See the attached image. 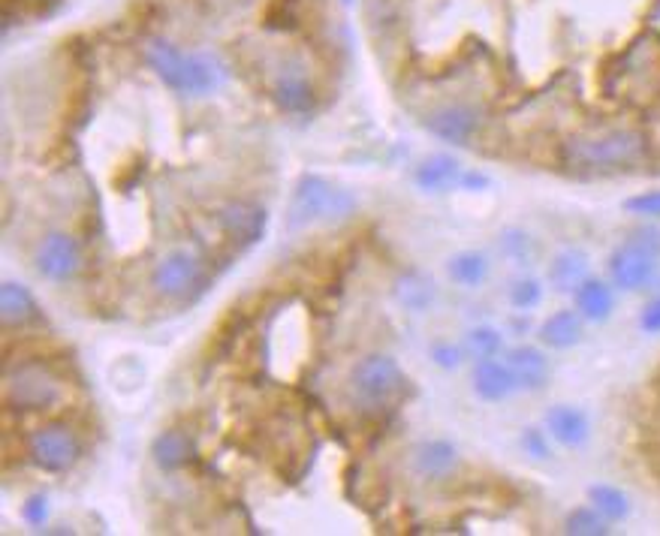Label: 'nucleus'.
Instances as JSON below:
<instances>
[{"label": "nucleus", "mask_w": 660, "mask_h": 536, "mask_svg": "<svg viewBox=\"0 0 660 536\" xmlns=\"http://www.w3.org/2000/svg\"><path fill=\"white\" fill-rule=\"evenodd\" d=\"M651 139L639 127H609L597 133H576L558 145L561 169L573 175H621L648 163Z\"/></svg>", "instance_id": "1"}, {"label": "nucleus", "mask_w": 660, "mask_h": 536, "mask_svg": "<svg viewBox=\"0 0 660 536\" xmlns=\"http://www.w3.org/2000/svg\"><path fill=\"white\" fill-rule=\"evenodd\" d=\"M356 211V196L341 190L338 184L320 175H302L293 196H290V229H305L314 223H335Z\"/></svg>", "instance_id": "2"}, {"label": "nucleus", "mask_w": 660, "mask_h": 536, "mask_svg": "<svg viewBox=\"0 0 660 536\" xmlns=\"http://www.w3.org/2000/svg\"><path fill=\"white\" fill-rule=\"evenodd\" d=\"M64 398V383L52 365L40 359H25L7 368L4 401L16 413H40Z\"/></svg>", "instance_id": "3"}, {"label": "nucleus", "mask_w": 660, "mask_h": 536, "mask_svg": "<svg viewBox=\"0 0 660 536\" xmlns=\"http://www.w3.org/2000/svg\"><path fill=\"white\" fill-rule=\"evenodd\" d=\"M347 389L362 407H383L407 392V377L392 356L368 353L350 368Z\"/></svg>", "instance_id": "4"}, {"label": "nucleus", "mask_w": 660, "mask_h": 536, "mask_svg": "<svg viewBox=\"0 0 660 536\" xmlns=\"http://www.w3.org/2000/svg\"><path fill=\"white\" fill-rule=\"evenodd\" d=\"M208 284L205 262L193 250H172L163 256L151 275V287L166 302H193Z\"/></svg>", "instance_id": "5"}, {"label": "nucleus", "mask_w": 660, "mask_h": 536, "mask_svg": "<svg viewBox=\"0 0 660 536\" xmlns=\"http://www.w3.org/2000/svg\"><path fill=\"white\" fill-rule=\"evenodd\" d=\"M28 458L46 473H67L82 458V440L64 422L43 425L28 437Z\"/></svg>", "instance_id": "6"}, {"label": "nucleus", "mask_w": 660, "mask_h": 536, "mask_svg": "<svg viewBox=\"0 0 660 536\" xmlns=\"http://www.w3.org/2000/svg\"><path fill=\"white\" fill-rule=\"evenodd\" d=\"M609 284L618 293H639L645 287H651L660 275V256L624 241L609 253Z\"/></svg>", "instance_id": "7"}, {"label": "nucleus", "mask_w": 660, "mask_h": 536, "mask_svg": "<svg viewBox=\"0 0 660 536\" xmlns=\"http://www.w3.org/2000/svg\"><path fill=\"white\" fill-rule=\"evenodd\" d=\"M269 94H272L275 106L290 112V115H308L317 106V88L311 82V73L299 61H284L272 73Z\"/></svg>", "instance_id": "8"}, {"label": "nucleus", "mask_w": 660, "mask_h": 536, "mask_svg": "<svg viewBox=\"0 0 660 536\" xmlns=\"http://www.w3.org/2000/svg\"><path fill=\"white\" fill-rule=\"evenodd\" d=\"M34 265L37 272L52 281V284H67L79 275L82 268V250H79V241L67 232H49L37 253H34Z\"/></svg>", "instance_id": "9"}, {"label": "nucleus", "mask_w": 660, "mask_h": 536, "mask_svg": "<svg viewBox=\"0 0 660 536\" xmlns=\"http://www.w3.org/2000/svg\"><path fill=\"white\" fill-rule=\"evenodd\" d=\"M425 130L447 145H471L483 127V112L471 103H450L422 118Z\"/></svg>", "instance_id": "10"}, {"label": "nucleus", "mask_w": 660, "mask_h": 536, "mask_svg": "<svg viewBox=\"0 0 660 536\" xmlns=\"http://www.w3.org/2000/svg\"><path fill=\"white\" fill-rule=\"evenodd\" d=\"M214 220H217V229L224 232L236 247H251V244H257V241L263 238L269 214H266V208L257 205V202H242V199H236V202L220 205L217 214H214Z\"/></svg>", "instance_id": "11"}, {"label": "nucleus", "mask_w": 660, "mask_h": 536, "mask_svg": "<svg viewBox=\"0 0 660 536\" xmlns=\"http://www.w3.org/2000/svg\"><path fill=\"white\" fill-rule=\"evenodd\" d=\"M142 52H145V64L154 70V76H157L169 91H175L178 97H184L190 55L181 52L175 43H169V40H163V37H151Z\"/></svg>", "instance_id": "12"}, {"label": "nucleus", "mask_w": 660, "mask_h": 536, "mask_svg": "<svg viewBox=\"0 0 660 536\" xmlns=\"http://www.w3.org/2000/svg\"><path fill=\"white\" fill-rule=\"evenodd\" d=\"M471 386H474V395H477L480 401H486V404L507 401L513 392H519L516 374H513V368L507 365V359H483V362H474Z\"/></svg>", "instance_id": "13"}, {"label": "nucleus", "mask_w": 660, "mask_h": 536, "mask_svg": "<svg viewBox=\"0 0 660 536\" xmlns=\"http://www.w3.org/2000/svg\"><path fill=\"white\" fill-rule=\"evenodd\" d=\"M465 166L453 154H431L413 169V181L425 193H453L465 181Z\"/></svg>", "instance_id": "14"}, {"label": "nucleus", "mask_w": 660, "mask_h": 536, "mask_svg": "<svg viewBox=\"0 0 660 536\" xmlns=\"http://www.w3.org/2000/svg\"><path fill=\"white\" fill-rule=\"evenodd\" d=\"M546 431L564 449H579L591 437V419L576 404H555L546 410Z\"/></svg>", "instance_id": "15"}, {"label": "nucleus", "mask_w": 660, "mask_h": 536, "mask_svg": "<svg viewBox=\"0 0 660 536\" xmlns=\"http://www.w3.org/2000/svg\"><path fill=\"white\" fill-rule=\"evenodd\" d=\"M507 365L513 368L516 374V383L522 392H543L549 386V377H552V362L549 356L540 350V347H531V344H519L513 350H507Z\"/></svg>", "instance_id": "16"}, {"label": "nucleus", "mask_w": 660, "mask_h": 536, "mask_svg": "<svg viewBox=\"0 0 660 536\" xmlns=\"http://www.w3.org/2000/svg\"><path fill=\"white\" fill-rule=\"evenodd\" d=\"M537 338L546 350H573L582 344L585 338V320L576 308H564V311H555L549 314L540 329H537Z\"/></svg>", "instance_id": "17"}, {"label": "nucleus", "mask_w": 660, "mask_h": 536, "mask_svg": "<svg viewBox=\"0 0 660 536\" xmlns=\"http://www.w3.org/2000/svg\"><path fill=\"white\" fill-rule=\"evenodd\" d=\"M151 461L163 473H175V470L190 467L196 461V440H193V434H187L181 428H169V431L157 434L154 443H151Z\"/></svg>", "instance_id": "18"}, {"label": "nucleus", "mask_w": 660, "mask_h": 536, "mask_svg": "<svg viewBox=\"0 0 660 536\" xmlns=\"http://www.w3.org/2000/svg\"><path fill=\"white\" fill-rule=\"evenodd\" d=\"M573 308L582 314L585 323H606L615 311V287L603 278H585L573 290Z\"/></svg>", "instance_id": "19"}, {"label": "nucleus", "mask_w": 660, "mask_h": 536, "mask_svg": "<svg viewBox=\"0 0 660 536\" xmlns=\"http://www.w3.org/2000/svg\"><path fill=\"white\" fill-rule=\"evenodd\" d=\"M459 467V449L450 440H425L413 452V470L422 479H444Z\"/></svg>", "instance_id": "20"}, {"label": "nucleus", "mask_w": 660, "mask_h": 536, "mask_svg": "<svg viewBox=\"0 0 660 536\" xmlns=\"http://www.w3.org/2000/svg\"><path fill=\"white\" fill-rule=\"evenodd\" d=\"M0 320H4L7 329H19L40 320V308L31 290L19 281H4V287H0Z\"/></svg>", "instance_id": "21"}, {"label": "nucleus", "mask_w": 660, "mask_h": 536, "mask_svg": "<svg viewBox=\"0 0 660 536\" xmlns=\"http://www.w3.org/2000/svg\"><path fill=\"white\" fill-rule=\"evenodd\" d=\"M392 299L398 302V308L410 314H425L437 299V287L425 272H404L392 284Z\"/></svg>", "instance_id": "22"}, {"label": "nucleus", "mask_w": 660, "mask_h": 536, "mask_svg": "<svg viewBox=\"0 0 660 536\" xmlns=\"http://www.w3.org/2000/svg\"><path fill=\"white\" fill-rule=\"evenodd\" d=\"M224 82H227L224 64H220L214 55H208V52H196V55H190L184 97H208V94H214Z\"/></svg>", "instance_id": "23"}, {"label": "nucleus", "mask_w": 660, "mask_h": 536, "mask_svg": "<svg viewBox=\"0 0 660 536\" xmlns=\"http://www.w3.org/2000/svg\"><path fill=\"white\" fill-rule=\"evenodd\" d=\"M588 278V256L576 247L561 250L552 262H549V284L558 293H570Z\"/></svg>", "instance_id": "24"}, {"label": "nucleus", "mask_w": 660, "mask_h": 536, "mask_svg": "<svg viewBox=\"0 0 660 536\" xmlns=\"http://www.w3.org/2000/svg\"><path fill=\"white\" fill-rule=\"evenodd\" d=\"M489 272H492V265L483 250H462V253L450 256V262H447L450 281L459 287H468V290H477L489 278Z\"/></svg>", "instance_id": "25"}, {"label": "nucleus", "mask_w": 660, "mask_h": 536, "mask_svg": "<svg viewBox=\"0 0 660 536\" xmlns=\"http://www.w3.org/2000/svg\"><path fill=\"white\" fill-rule=\"evenodd\" d=\"M588 503L606 518V521H624L627 515H630V497L621 491V488H615V485H609V482H597V485H591L588 488Z\"/></svg>", "instance_id": "26"}, {"label": "nucleus", "mask_w": 660, "mask_h": 536, "mask_svg": "<svg viewBox=\"0 0 660 536\" xmlns=\"http://www.w3.org/2000/svg\"><path fill=\"white\" fill-rule=\"evenodd\" d=\"M564 533L567 536H609L612 533V521H606L591 503L588 506H576L564 515Z\"/></svg>", "instance_id": "27"}, {"label": "nucleus", "mask_w": 660, "mask_h": 536, "mask_svg": "<svg viewBox=\"0 0 660 536\" xmlns=\"http://www.w3.org/2000/svg\"><path fill=\"white\" fill-rule=\"evenodd\" d=\"M465 353L468 359L474 362H483V359H498L504 353V335L495 329V326H474L468 335H465Z\"/></svg>", "instance_id": "28"}, {"label": "nucleus", "mask_w": 660, "mask_h": 536, "mask_svg": "<svg viewBox=\"0 0 660 536\" xmlns=\"http://www.w3.org/2000/svg\"><path fill=\"white\" fill-rule=\"evenodd\" d=\"M501 253H504L513 265L531 268L534 259H537V253H540V247H537V241H534L531 232H525V229H504V232H501Z\"/></svg>", "instance_id": "29"}, {"label": "nucleus", "mask_w": 660, "mask_h": 536, "mask_svg": "<svg viewBox=\"0 0 660 536\" xmlns=\"http://www.w3.org/2000/svg\"><path fill=\"white\" fill-rule=\"evenodd\" d=\"M507 299H510V305H513L519 314H528V311H534V308L543 302V284H540L537 278H531V275H522L519 281L510 284Z\"/></svg>", "instance_id": "30"}, {"label": "nucleus", "mask_w": 660, "mask_h": 536, "mask_svg": "<svg viewBox=\"0 0 660 536\" xmlns=\"http://www.w3.org/2000/svg\"><path fill=\"white\" fill-rule=\"evenodd\" d=\"M552 437H549V431L546 428H537V425H528V428H522V434H519V446H522V452L528 455V458H537V461H549L552 458Z\"/></svg>", "instance_id": "31"}, {"label": "nucleus", "mask_w": 660, "mask_h": 536, "mask_svg": "<svg viewBox=\"0 0 660 536\" xmlns=\"http://www.w3.org/2000/svg\"><path fill=\"white\" fill-rule=\"evenodd\" d=\"M621 208L642 220H660V190H642L636 196H627Z\"/></svg>", "instance_id": "32"}, {"label": "nucleus", "mask_w": 660, "mask_h": 536, "mask_svg": "<svg viewBox=\"0 0 660 536\" xmlns=\"http://www.w3.org/2000/svg\"><path fill=\"white\" fill-rule=\"evenodd\" d=\"M431 359H434V365H437V368H444V371H456V368H462V362L468 359V353H465V344H456V341H440V344H434V347H431Z\"/></svg>", "instance_id": "33"}, {"label": "nucleus", "mask_w": 660, "mask_h": 536, "mask_svg": "<svg viewBox=\"0 0 660 536\" xmlns=\"http://www.w3.org/2000/svg\"><path fill=\"white\" fill-rule=\"evenodd\" d=\"M624 241H630V244H636V247H642V250L660 256V226H654V223L636 226L633 232H627Z\"/></svg>", "instance_id": "34"}, {"label": "nucleus", "mask_w": 660, "mask_h": 536, "mask_svg": "<svg viewBox=\"0 0 660 536\" xmlns=\"http://www.w3.org/2000/svg\"><path fill=\"white\" fill-rule=\"evenodd\" d=\"M22 515L31 527H43L49 521V497L46 494H31L22 506Z\"/></svg>", "instance_id": "35"}, {"label": "nucleus", "mask_w": 660, "mask_h": 536, "mask_svg": "<svg viewBox=\"0 0 660 536\" xmlns=\"http://www.w3.org/2000/svg\"><path fill=\"white\" fill-rule=\"evenodd\" d=\"M639 329L645 335H660V296L648 299L645 308L639 311Z\"/></svg>", "instance_id": "36"}, {"label": "nucleus", "mask_w": 660, "mask_h": 536, "mask_svg": "<svg viewBox=\"0 0 660 536\" xmlns=\"http://www.w3.org/2000/svg\"><path fill=\"white\" fill-rule=\"evenodd\" d=\"M489 187V178L480 175V172H465V181H462V190H486Z\"/></svg>", "instance_id": "37"}, {"label": "nucleus", "mask_w": 660, "mask_h": 536, "mask_svg": "<svg viewBox=\"0 0 660 536\" xmlns=\"http://www.w3.org/2000/svg\"><path fill=\"white\" fill-rule=\"evenodd\" d=\"M347 4H353V0H347Z\"/></svg>", "instance_id": "38"}]
</instances>
